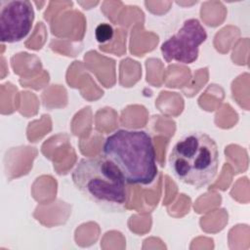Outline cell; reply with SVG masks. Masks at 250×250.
I'll return each mask as SVG.
<instances>
[{
	"label": "cell",
	"instance_id": "6da1fadb",
	"mask_svg": "<svg viewBox=\"0 0 250 250\" xmlns=\"http://www.w3.org/2000/svg\"><path fill=\"white\" fill-rule=\"evenodd\" d=\"M103 154L116 165L128 184L149 186L157 176L154 146L145 131H115L105 139Z\"/></svg>",
	"mask_w": 250,
	"mask_h": 250
},
{
	"label": "cell",
	"instance_id": "7a4b0ae2",
	"mask_svg": "<svg viewBox=\"0 0 250 250\" xmlns=\"http://www.w3.org/2000/svg\"><path fill=\"white\" fill-rule=\"evenodd\" d=\"M71 177L76 188L102 208L122 210L128 201L123 175L104 154L81 159L73 169Z\"/></svg>",
	"mask_w": 250,
	"mask_h": 250
},
{
	"label": "cell",
	"instance_id": "5b68a950",
	"mask_svg": "<svg viewBox=\"0 0 250 250\" xmlns=\"http://www.w3.org/2000/svg\"><path fill=\"white\" fill-rule=\"evenodd\" d=\"M34 21L33 6L26 0L0 1V39L16 43L25 38Z\"/></svg>",
	"mask_w": 250,
	"mask_h": 250
},
{
	"label": "cell",
	"instance_id": "8992f818",
	"mask_svg": "<svg viewBox=\"0 0 250 250\" xmlns=\"http://www.w3.org/2000/svg\"><path fill=\"white\" fill-rule=\"evenodd\" d=\"M95 36L99 43H106L113 37V28L108 23H100L96 28Z\"/></svg>",
	"mask_w": 250,
	"mask_h": 250
},
{
	"label": "cell",
	"instance_id": "277c9868",
	"mask_svg": "<svg viewBox=\"0 0 250 250\" xmlns=\"http://www.w3.org/2000/svg\"><path fill=\"white\" fill-rule=\"evenodd\" d=\"M206 38V30L199 21L188 19L184 21L177 33L162 43V56L166 62L191 63L197 60L199 46Z\"/></svg>",
	"mask_w": 250,
	"mask_h": 250
},
{
	"label": "cell",
	"instance_id": "3957f363",
	"mask_svg": "<svg viewBox=\"0 0 250 250\" xmlns=\"http://www.w3.org/2000/svg\"><path fill=\"white\" fill-rule=\"evenodd\" d=\"M169 164L180 182L201 188L216 177L219 165L217 144L203 132L188 133L174 145Z\"/></svg>",
	"mask_w": 250,
	"mask_h": 250
}]
</instances>
